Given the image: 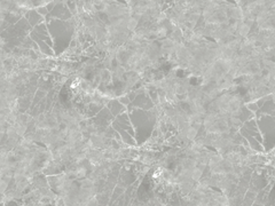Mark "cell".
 Listing matches in <instances>:
<instances>
[{
	"label": "cell",
	"mask_w": 275,
	"mask_h": 206,
	"mask_svg": "<svg viewBox=\"0 0 275 206\" xmlns=\"http://www.w3.org/2000/svg\"><path fill=\"white\" fill-rule=\"evenodd\" d=\"M271 74L273 76V79H274V80H275V71H274V73H271Z\"/></svg>",
	"instance_id": "30bf717a"
},
{
	"label": "cell",
	"mask_w": 275,
	"mask_h": 206,
	"mask_svg": "<svg viewBox=\"0 0 275 206\" xmlns=\"http://www.w3.org/2000/svg\"><path fill=\"white\" fill-rule=\"evenodd\" d=\"M166 32H168V30H166V28H164V26H162V28H159L158 30H157V36L158 37H160V38H163V37H165L166 36Z\"/></svg>",
	"instance_id": "ba28073f"
},
{
	"label": "cell",
	"mask_w": 275,
	"mask_h": 206,
	"mask_svg": "<svg viewBox=\"0 0 275 206\" xmlns=\"http://www.w3.org/2000/svg\"><path fill=\"white\" fill-rule=\"evenodd\" d=\"M202 175H203V170L201 167H194L190 171V176L194 181H200Z\"/></svg>",
	"instance_id": "6da1fadb"
},
{
	"label": "cell",
	"mask_w": 275,
	"mask_h": 206,
	"mask_svg": "<svg viewBox=\"0 0 275 206\" xmlns=\"http://www.w3.org/2000/svg\"><path fill=\"white\" fill-rule=\"evenodd\" d=\"M6 134H7L8 139H14V137L17 135V132H16V127L14 126V124L8 125V127H7V129H6Z\"/></svg>",
	"instance_id": "3957f363"
},
{
	"label": "cell",
	"mask_w": 275,
	"mask_h": 206,
	"mask_svg": "<svg viewBox=\"0 0 275 206\" xmlns=\"http://www.w3.org/2000/svg\"><path fill=\"white\" fill-rule=\"evenodd\" d=\"M126 26L130 31H134L135 30V28L138 26V20L137 19H134V17H131V19L128 20V22H127Z\"/></svg>",
	"instance_id": "8992f818"
},
{
	"label": "cell",
	"mask_w": 275,
	"mask_h": 206,
	"mask_svg": "<svg viewBox=\"0 0 275 206\" xmlns=\"http://www.w3.org/2000/svg\"><path fill=\"white\" fill-rule=\"evenodd\" d=\"M249 32H250V25H249L248 23H243V24L240 25V28H238V33H240V36L245 37V36H248Z\"/></svg>",
	"instance_id": "277c9868"
},
{
	"label": "cell",
	"mask_w": 275,
	"mask_h": 206,
	"mask_svg": "<svg viewBox=\"0 0 275 206\" xmlns=\"http://www.w3.org/2000/svg\"><path fill=\"white\" fill-rule=\"evenodd\" d=\"M148 170H149V167H145V168H143V171H142V173H143V174H145V173H147V172H148Z\"/></svg>",
	"instance_id": "9c48e42d"
},
{
	"label": "cell",
	"mask_w": 275,
	"mask_h": 206,
	"mask_svg": "<svg viewBox=\"0 0 275 206\" xmlns=\"http://www.w3.org/2000/svg\"><path fill=\"white\" fill-rule=\"evenodd\" d=\"M74 175H76L77 177H85V176L87 175V168H86L85 166H78V167L76 168V173H74Z\"/></svg>",
	"instance_id": "5b68a950"
},
{
	"label": "cell",
	"mask_w": 275,
	"mask_h": 206,
	"mask_svg": "<svg viewBox=\"0 0 275 206\" xmlns=\"http://www.w3.org/2000/svg\"><path fill=\"white\" fill-rule=\"evenodd\" d=\"M7 188H8V181L1 177V182H0V192H1V195L6 194Z\"/></svg>",
	"instance_id": "52a82bcc"
},
{
	"label": "cell",
	"mask_w": 275,
	"mask_h": 206,
	"mask_svg": "<svg viewBox=\"0 0 275 206\" xmlns=\"http://www.w3.org/2000/svg\"><path fill=\"white\" fill-rule=\"evenodd\" d=\"M196 136H197V128L195 126H189L187 128V132H186V137L189 141H193L196 139Z\"/></svg>",
	"instance_id": "7a4b0ae2"
}]
</instances>
